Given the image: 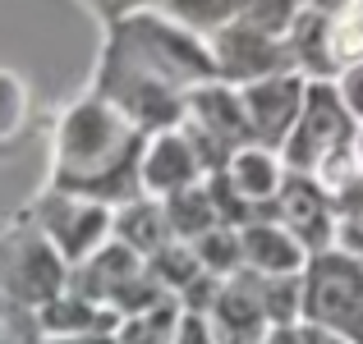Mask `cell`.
I'll return each instance as SVG.
<instances>
[{"label":"cell","instance_id":"6da1fadb","mask_svg":"<svg viewBox=\"0 0 363 344\" xmlns=\"http://www.w3.org/2000/svg\"><path fill=\"white\" fill-rule=\"evenodd\" d=\"M147 147V133L106 97L83 101L60 120L55 142V175L51 188L74 197H92L106 207H124L143 197L138 188V161Z\"/></svg>","mask_w":363,"mask_h":344},{"label":"cell","instance_id":"7a4b0ae2","mask_svg":"<svg viewBox=\"0 0 363 344\" xmlns=\"http://www.w3.org/2000/svg\"><path fill=\"white\" fill-rule=\"evenodd\" d=\"M299 326L363 344V257H350L340 248L308 257Z\"/></svg>","mask_w":363,"mask_h":344},{"label":"cell","instance_id":"3957f363","mask_svg":"<svg viewBox=\"0 0 363 344\" xmlns=\"http://www.w3.org/2000/svg\"><path fill=\"white\" fill-rule=\"evenodd\" d=\"M359 138V120L340 101V88L331 79H308V101L294 124L290 142L281 147V161L290 175H318L331 156L350 151Z\"/></svg>","mask_w":363,"mask_h":344},{"label":"cell","instance_id":"277c9868","mask_svg":"<svg viewBox=\"0 0 363 344\" xmlns=\"http://www.w3.org/2000/svg\"><path fill=\"white\" fill-rule=\"evenodd\" d=\"M0 257H5V285L9 299H18L23 308H51L60 294H69V262L55 253V243L42 234V229H18L14 239L0 243Z\"/></svg>","mask_w":363,"mask_h":344},{"label":"cell","instance_id":"5b68a950","mask_svg":"<svg viewBox=\"0 0 363 344\" xmlns=\"http://www.w3.org/2000/svg\"><path fill=\"white\" fill-rule=\"evenodd\" d=\"M37 229L51 239L55 253H60L74 271V266H83L92 253H101V248L116 239V207L51 188V193L42 197V207H37Z\"/></svg>","mask_w":363,"mask_h":344},{"label":"cell","instance_id":"8992f818","mask_svg":"<svg viewBox=\"0 0 363 344\" xmlns=\"http://www.w3.org/2000/svg\"><path fill=\"white\" fill-rule=\"evenodd\" d=\"M212 64H216V79L221 83L248 88V83H262V79H272V74L294 69V55L281 37L235 18L230 28H221V33L212 37Z\"/></svg>","mask_w":363,"mask_h":344},{"label":"cell","instance_id":"52a82bcc","mask_svg":"<svg viewBox=\"0 0 363 344\" xmlns=\"http://www.w3.org/2000/svg\"><path fill=\"white\" fill-rule=\"evenodd\" d=\"M244 97V110H248V129H253V142L257 147H272L281 151L290 142L294 124L303 115V101H308V79L299 69H285V74H272L262 83H248L240 88Z\"/></svg>","mask_w":363,"mask_h":344},{"label":"cell","instance_id":"ba28073f","mask_svg":"<svg viewBox=\"0 0 363 344\" xmlns=\"http://www.w3.org/2000/svg\"><path fill=\"white\" fill-rule=\"evenodd\" d=\"M207 170H203V156L198 147L189 142L184 129H166V133H147V147H143V161H138V188L143 197H166L184 193V188L203 184Z\"/></svg>","mask_w":363,"mask_h":344},{"label":"cell","instance_id":"9c48e42d","mask_svg":"<svg viewBox=\"0 0 363 344\" xmlns=\"http://www.w3.org/2000/svg\"><path fill=\"white\" fill-rule=\"evenodd\" d=\"M272 221H281L313 257L336 248V202H331V193L313 175L285 179L281 197H276V207H272Z\"/></svg>","mask_w":363,"mask_h":344},{"label":"cell","instance_id":"30bf717a","mask_svg":"<svg viewBox=\"0 0 363 344\" xmlns=\"http://www.w3.org/2000/svg\"><path fill=\"white\" fill-rule=\"evenodd\" d=\"M143 275H147V262H143L133 248H124L120 239H111L101 253H92L83 266L69 271V289L88 303H101V308L120 312Z\"/></svg>","mask_w":363,"mask_h":344},{"label":"cell","instance_id":"8fae6325","mask_svg":"<svg viewBox=\"0 0 363 344\" xmlns=\"http://www.w3.org/2000/svg\"><path fill=\"white\" fill-rule=\"evenodd\" d=\"M244 239V271L262 275V280H290V275H303L308 271V248L290 234L281 221L272 216H257L240 229Z\"/></svg>","mask_w":363,"mask_h":344},{"label":"cell","instance_id":"7c38bea8","mask_svg":"<svg viewBox=\"0 0 363 344\" xmlns=\"http://www.w3.org/2000/svg\"><path fill=\"white\" fill-rule=\"evenodd\" d=\"M221 175L230 179V188L244 197L248 207H253L257 216H272V207H276V197H281V188H285V179H290V170H285L281 151L257 147V142H253V147L235 151L230 166H225Z\"/></svg>","mask_w":363,"mask_h":344},{"label":"cell","instance_id":"4fadbf2b","mask_svg":"<svg viewBox=\"0 0 363 344\" xmlns=\"http://www.w3.org/2000/svg\"><path fill=\"white\" fill-rule=\"evenodd\" d=\"M116 239L124 248H133L143 262H152L161 248L175 243L170 221H166V207H161L157 197H133V202L116 207Z\"/></svg>","mask_w":363,"mask_h":344},{"label":"cell","instance_id":"5bb4252c","mask_svg":"<svg viewBox=\"0 0 363 344\" xmlns=\"http://www.w3.org/2000/svg\"><path fill=\"white\" fill-rule=\"evenodd\" d=\"M166 221H170V234L179 239V243H198L203 234H212L216 225H221V216H216V202H212V188H207V179L203 184H194V188H184V193H175V197H166Z\"/></svg>","mask_w":363,"mask_h":344},{"label":"cell","instance_id":"9a60e30c","mask_svg":"<svg viewBox=\"0 0 363 344\" xmlns=\"http://www.w3.org/2000/svg\"><path fill=\"white\" fill-rule=\"evenodd\" d=\"M166 9L170 23H179L184 33H221L240 18V0H157Z\"/></svg>","mask_w":363,"mask_h":344},{"label":"cell","instance_id":"2e32d148","mask_svg":"<svg viewBox=\"0 0 363 344\" xmlns=\"http://www.w3.org/2000/svg\"><path fill=\"white\" fill-rule=\"evenodd\" d=\"M194 253H198V262H203V271L216 275V280H235V275L244 271V239H240V229H230V225H216L212 234H203L194 243Z\"/></svg>","mask_w":363,"mask_h":344},{"label":"cell","instance_id":"e0dca14e","mask_svg":"<svg viewBox=\"0 0 363 344\" xmlns=\"http://www.w3.org/2000/svg\"><path fill=\"white\" fill-rule=\"evenodd\" d=\"M303 0H240V18L244 23H253V28H262V33H272V37H290V28H294V18L303 14Z\"/></svg>","mask_w":363,"mask_h":344},{"label":"cell","instance_id":"ac0fdd59","mask_svg":"<svg viewBox=\"0 0 363 344\" xmlns=\"http://www.w3.org/2000/svg\"><path fill=\"white\" fill-rule=\"evenodd\" d=\"M331 202H336V248L350 257H363V179L336 193Z\"/></svg>","mask_w":363,"mask_h":344},{"label":"cell","instance_id":"d6986e66","mask_svg":"<svg viewBox=\"0 0 363 344\" xmlns=\"http://www.w3.org/2000/svg\"><path fill=\"white\" fill-rule=\"evenodd\" d=\"M340 101H345L350 106V115H354V120L363 124V60H354V64H345V69H340Z\"/></svg>","mask_w":363,"mask_h":344},{"label":"cell","instance_id":"ffe728a7","mask_svg":"<svg viewBox=\"0 0 363 344\" xmlns=\"http://www.w3.org/2000/svg\"><path fill=\"white\" fill-rule=\"evenodd\" d=\"M175 344H216V336H212V326H207V312H179V336H175Z\"/></svg>","mask_w":363,"mask_h":344},{"label":"cell","instance_id":"44dd1931","mask_svg":"<svg viewBox=\"0 0 363 344\" xmlns=\"http://www.w3.org/2000/svg\"><path fill=\"white\" fill-rule=\"evenodd\" d=\"M257 344H308V331L303 326H272Z\"/></svg>","mask_w":363,"mask_h":344},{"label":"cell","instance_id":"7402d4cb","mask_svg":"<svg viewBox=\"0 0 363 344\" xmlns=\"http://www.w3.org/2000/svg\"><path fill=\"white\" fill-rule=\"evenodd\" d=\"M51 344H120V331H116V336H74V340H51Z\"/></svg>","mask_w":363,"mask_h":344},{"label":"cell","instance_id":"603a6c76","mask_svg":"<svg viewBox=\"0 0 363 344\" xmlns=\"http://www.w3.org/2000/svg\"><path fill=\"white\" fill-rule=\"evenodd\" d=\"M308 331V326H303ZM308 344H350V340H336V336H327V331H308Z\"/></svg>","mask_w":363,"mask_h":344},{"label":"cell","instance_id":"cb8c5ba5","mask_svg":"<svg viewBox=\"0 0 363 344\" xmlns=\"http://www.w3.org/2000/svg\"><path fill=\"white\" fill-rule=\"evenodd\" d=\"M106 5L116 9V14H129V9H133V5H143V0H106Z\"/></svg>","mask_w":363,"mask_h":344},{"label":"cell","instance_id":"d4e9b609","mask_svg":"<svg viewBox=\"0 0 363 344\" xmlns=\"http://www.w3.org/2000/svg\"><path fill=\"white\" fill-rule=\"evenodd\" d=\"M354 161H359V170H363V124H359V138H354Z\"/></svg>","mask_w":363,"mask_h":344}]
</instances>
